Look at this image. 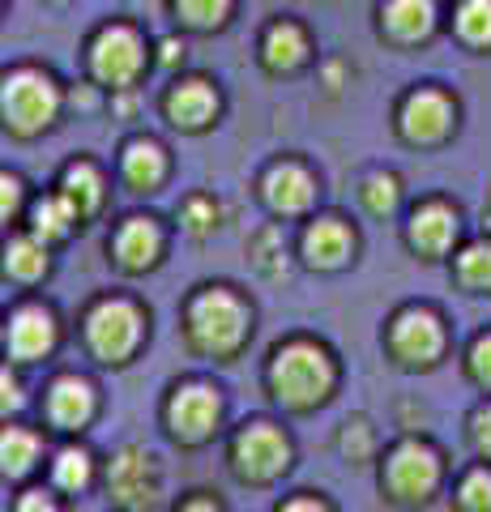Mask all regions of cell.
I'll list each match as a JSON object with an SVG mask.
<instances>
[{"instance_id": "obj_1", "label": "cell", "mask_w": 491, "mask_h": 512, "mask_svg": "<svg viewBox=\"0 0 491 512\" xmlns=\"http://www.w3.org/2000/svg\"><path fill=\"white\" fill-rule=\"evenodd\" d=\"M269 389L282 406L291 410H308L316 402H325L334 389V363L321 346L312 342H291L282 346L274 363H269Z\"/></svg>"}, {"instance_id": "obj_2", "label": "cell", "mask_w": 491, "mask_h": 512, "mask_svg": "<svg viewBox=\"0 0 491 512\" xmlns=\"http://www.w3.org/2000/svg\"><path fill=\"white\" fill-rule=\"evenodd\" d=\"M248 312L231 291H205L188 308V342L205 355H231L244 342Z\"/></svg>"}, {"instance_id": "obj_3", "label": "cell", "mask_w": 491, "mask_h": 512, "mask_svg": "<svg viewBox=\"0 0 491 512\" xmlns=\"http://www.w3.org/2000/svg\"><path fill=\"white\" fill-rule=\"evenodd\" d=\"M440 483V457L436 448L419 440H406L385 461V491L393 504H427Z\"/></svg>"}, {"instance_id": "obj_4", "label": "cell", "mask_w": 491, "mask_h": 512, "mask_svg": "<svg viewBox=\"0 0 491 512\" xmlns=\"http://www.w3.org/2000/svg\"><path fill=\"white\" fill-rule=\"evenodd\" d=\"M231 466L244 483H269L291 466V444L274 423H248L231 440Z\"/></svg>"}, {"instance_id": "obj_5", "label": "cell", "mask_w": 491, "mask_h": 512, "mask_svg": "<svg viewBox=\"0 0 491 512\" xmlns=\"http://www.w3.org/2000/svg\"><path fill=\"white\" fill-rule=\"evenodd\" d=\"M86 342L103 363H124L141 342V312L124 299H103L86 316Z\"/></svg>"}, {"instance_id": "obj_6", "label": "cell", "mask_w": 491, "mask_h": 512, "mask_svg": "<svg viewBox=\"0 0 491 512\" xmlns=\"http://www.w3.org/2000/svg\"><path fill=\"white\" fill-rule=\"evenodd\" d=\"M60 94L43 73H13L5 82V120L13 133H39V128L56 116Z\"/></svg>"}, {"instance_id": "obj_7", "label": "cell", "mask_w": 491, "mask_h": 512, "mask_svg": "<svg viewBox=\"0 0 491 512\" xmlns=\"http://www.w3.org/2000/svg\"><path fill=\"white\" fill-rule=\"evenodd\" d=\"M107 491L112 500L129 512H146L158 500V474H154V457L146 448H120L107 466Z\"/></svg>"}, {"instance_id": "obj_8", "label": "cell", "mask_w": 491, "mask_h": 512, "mask_svg": "<svg viewBox=\"0 0 491 512\" xmlns=\"http://www.w3.org/2000/svg\"><path fill=\"white\" fill-rule=\"evenodd\" d=\"M218 414H223V402H218L214 389H205V384H188L171 397L167 406V423H171V436L180 444H201L214 436L218 427Z\"/></svg>"}, {"instance_id": "obj_9", "label": "cell", "mask_w": 491, "mask_h": 512, "mask_svg": "<svg viewBox=\"0 0 491 512\" xmlns=\"http://www.w3.org/2000/svg\"><path fill=\"white\" fill-rule=\"evenodd\" d=\"M389 346H393V355H398L402 363H410V367H427V363H436L440 346H445V333H440V320H436L432 312L406 308L398 320H393Z\"/></svg>"}, {"instance_id": "obj_10", "label": "cell", "mask_w": 491, "mask_h": 512, "mask_svg": "<svg viewBox=\"0 0 491 512\" xmlns=\"http://www.w3.org/2000/svg\"><path fill=\"white\" fill-rule=\"evenodd\" d=\"M90 64H94V73H99V82H112V86L133 82L137 69H141L137 35L129 26H107L90 47Z\"/></svg>"}, {"instance_id": "obj_11", "label": "cell", "mask_w": 491, "mask_h": 512, "mask_svg": "<svg viewBox=\"0 0 491 512\" xmlns=\"http://www.w3.org/2000/svg\"><path fill=\"white\" fill-rule=\"evenodd\" d=\"M449 120H453V107L445 94H436V90L410 94L402 107V133L410 141H440L449 133Z\"/></svg>"}, {"instance_id": "obj_12", "label": "cell", "mask_w": 491, "mask_h": 512, "mask_svg": "<svg viewBox=\"0 0 491 512\" xmlns=\"http://www.w3.org/2000/svg\"><path fill=\"white\" fill-rule=\"evenodd\" d=\"M56 346V320L47 308H18L9 316V350L18 359H43Z\"/></svg>"}, {"instance_id": "obj_13", "label": "cell", "mask_w": 491, "mask_h": 512, "mask_svg": "<svg viewBox=\"0 0 491 512\" xmlns=\"http://www.w3.org/2000/svg\"><path fill=\"white\" fill-rule=\"evenodd\" d=\"M94 414V389L77 376H60L47 393V419H52L60 431H77L86 427V419Z\"/></svg>"}, {"instance_id": "obj_14", "label": "cell", "mask_w": 491, "mask_h": 512, "mask_svg": "<svg viewBox=\"0 0 491 512\" xmlns=\"http://www.w3.org/2000/svg\"><path fill=\"white\" fill-rule=\"evenodd\" d=\"M265 201L274 205L278 214H299V210H308V201H312V180H308V171L304 167H295V163H282L265 175Z\"/></svg>"}, {"instance_id": "obj_15", "label": "cell", "mask_w": 491, "mask_h": 512, "mask_svg": "<svg viewBox=\"0 0 491 512\" xmlns=\"http://www.w3.org/2000/svg\"><path fill=\"white\" fill-rule=\"evenodd\" d=\"M158 252H163V235L150 218H129L116 235V256L124 269H146L158 261Z\"/></svg>"}, {"instance_id": "obj_16", "label": "cell", "mask_w": 491, "mask_h": 512, "mask_svg": "<svg viewBox=\"0 0 491 512\" xmlns=\"http://www.w3.org/2000/svg\"><path fill=\"white\" fill-rule=\"evenodd\" d=\"M453 231H457V218L449 205H423V210H415V218H410V244H415L419 252L427 256H440L449 244H453Z\"/></svg>"}, {"instance_id": "obj_17", "label": "cell", "mask_w": 491, "mask_h": 512, "mask_svg": "<svg viewBox=\"0 0 491 512\" xmlns=\"http://www.w3.org/2000/svg\"><path fill=\"white\" fill-rule=\"evenodd\" d=\"M346 252H351V231H346L338 218L316 222V227L304 235V256H308L316 269H334V265H342V261H346Z\"/></svg>"}, {"instance_id": "obj_18", "label": "cell", "mask_w": 491, "mask_h": 512, "mask_svg": "<svg viewBox=\"0 0 491 512\" xmlns=\"http://www.w3.org/2000/svg\"><path fill=\"white\" fill-rule=\"evenodd\" d=\"M214 107H218V99H214V90L205 82H184V86L171 90V99H167L171 120L184 124V128H201L205 120L214 116Z\"/></svg>"}, {"instance_id": "obj_19", "label": "cell", "mask_w": 491, "mask_h": 512, "mask_svg": "<svg viewBox=\"0 0 491 512\" xmlns=\"http://www.w3.org/2000/svg\"><path fill=\"white\" fill-rule=\"evenodd\" d=\"M308 56V43H304V30L291 26V22H278L274 30L265 35V64L269 69H295V64H304Z\"/></svg>"}, {"instance_id": "obj_20", "label": "cell", "mask_w": 491, "mask_h": 512, "mask_svg": "<svg viewBox=\"0 0 491 512\" xmlns=\"http://www.w3.org/2000/svg\"><path fill=\"white\" fill-rule=\"evenodd\" d=\"M385 26L398 39H423L432 30V0H389Z\"/></svg>"}, {"instance_id": "obj_21", "label": "cell", "mask_w": 491, "mask_h": 512, "mask_svg": "<svg viewBox=\"0 0 491 512\" xmlns=\"http://www.w3.org/2000/svg\"><path fill=\"white\" fill-rule=\"evenodd\" d=\"M60 197L73 205L77 218L94 214V210H99V201H103V180H99V171L86 167V163L69 167V171H65V192H60Z\"/></svg>"}, {"instance_id": "obj_22", "label": "cell", "mask_w": 491, "mask_h": 512, "mask_svg": "<svg viewBox=\"0 0 491 512\" xmlns=\"http://www.w3.org/2000/svg\"><path fill=\"white\" fill-rule=\"evenodd\" d=\"M124 175H129L133 188H154L163 180V150H158L154 141H133V146L124 150Z\"/></svg>"}, {"instance_id": "obj_23", "label": "cell", "mask_w": 491, "mask_h": 512, "mask_svg": "<svg viewBox=\"0 0 491 512\" xmlns=\"http://www.w3.org/2000/svg\"><path fill=\"white\" fill-rule=\"evenodd\" d=\"M52 483H56L60 491H69V495L86 491V483H90V453H86V448H65V453L56 457Z\"/></svg>"}, {"instance_id": "obj_24", "label": "cell", "mask_w": 491, "mask_h": 512, "mask_svg": "<svg viewBox=\"0 0 491 512\" xmlns=\"http://www.w3.org/2000/svg\"><path fill=\"white\" fill-rule=\"evenodd\" d=\"M30 218H35V235L39 239H60L69 231V222H77V210L65 197H47V201L35 205V214Z\"/></svg>"}, {"instance_id": "obj_25", "label": "cell", "mask_w": 491, "mask_h": 512, "mask_svg": "<svg viewBox=\"0 0 491 512\" xmlns=\"http://www.w3.org/2000/svg\"><path fill=\"white\" fill-rule=\"evenodd\" d=\"M5 474L9 478H22L30 466H35V457H39V440L30 436V431H22V427H9L5 431Z\"/></svg>"}, {"instance_id": "obj_26", "label": "cell", "mask_w": 491, "mask_h": 512, "mask_svg": "<svg viewBox=\"0 0 491 512\" xmlns=\"http://www.w3.org/2000/svg\"><path fill=\"white\" fill-rule=\"evenodd\" d=\"M5 269H9L13 278L30 282V278H39L43 269H47V252L35 244V239H13L9 252H5Z\"/></svg>"}, {"instance_id": "obj_27", "label": "cell", "mask_w": 491, "mask_h": 512, "mask_svg": "<svg viewBox=\"0 0 491 512\" xmlns=\"http://www.w3.org/2000/svg\"><path fill=\"white\" fill-rule=\"evenodd\" d=\"M457 30L466 43H491V0H462L457 9Z\"/></svg>"}, {"instance_id": "obj_28", "label": "cell", "mask_w": 491, "mask_h": 512, "mask_svg": "<svg viewBox=\"0 0 491 512\" xmlns=\"http://www.w3.org/2000/svg\"><path fill=\"white\" fill-rule=\"evenodd\" d=\"M457 278L474 291H491V244H470L457 256Z\"/></svg>"}, {"instance_id": "obj_29", "label": "cell", "mask_w": 491, "mask_h": 512, "mask_svg": "<svg viewBox=\"0 0 491 512\" xmlns=\"http://www.w3.org/2000/svg\"><path fill=\"white\" fill-rule=\"evenodd\" d=\"M457 508L462 512H491V470H470L457 483Z\"/></svg>"}, {"instance_id": "obj_30", "label": "cell", "mask_w": 491, "mask_h": 512, "mask_svg": "<svg viewBox=\"0 0 491 512\" xmlns=\"http://www.w3.org/2000/svg\"><path fill=\"white\" fill-rule=\"evenodd\" d=\"M231 0H180V13L188 26H218L227 18Z\"/></svg>"}, {"instance_id": "obj_31", "label": "cell", "mask_w": 491, "mask_h": 512, "mask_svg": "<svg viewBox=\"0 0 491 512\" xmlns=\"http://www.w3.org/2000/svg\"><path fill=\"white\" fill-rule=\"evenodd\" d=\"M363 201H368L372 214H389L393 201H398V180L393 175H372L368 188H363Z\"/></svg>"}, {"instance_id": "obj_32", "label": "cell", "mask_w": 491, "mask_h": 512, "mask_svg": "<svg viewBox=\"0 0 491 512\" xmlns=\"http://www.w3.org/2000/svg\"><path fill=\"white\" fill-rule=\"evenodd\" d=\"M274 256H282V235L278 231H261L257 244H252V261H257L261 274H282V265H274Z\"/></svg>"}, {"instance_id": "obj_33", "label": "cell", "mask_w": 491, "mask_h": 512, "mask_svg": "<svg viewBox=\"0 0 491 512\" xmlns=\"http://www.w3.org/2000/svg\"><path fill=\"white\" fill-rule=\"evenodd\" d=\"M342 453L351 457V461H368L372 457V427L363 423V419L346 423V431H342Z\"/></svg>"}, {"instance_id": "obj_34", "label": "cell", "mask_w": 491, "mask_h": 512, "mask_svg": "<svg viewBox=\"0 0 491 512\" xmlns=\"http://www.w3.org/2000/svg\"><path fill=\"white\" fill-rule=\"evenodd\" d=\"M214 218H218V210H214L210 201H201V197L184 205V227L193 231V235H205V231H210V227H214Z\"/></svg>"}, {"instance_id": "obj_35", "label": "cell", "mask_w": 491, "mask_h": 512, "mask_svg": "<svg viewBox=\"0 0 491 512\" xmlns=\"http://www.w3.org/2000/svg\"><path fill=\"white\" fill-rule=\"evenodd\" d=\"M470 376L491 389V333L470 346Z\"/></svg>"}, {"instance_id": "obj_36", "label": "cell", "mask_w": 491, "mask_h": 512, "mask_svg": "<svg viewBox=\"0 0 491 512\" xmlns=\"http://www.w3.org/2000/svg\"><path fill=\"white\" fill-rule=\"evenodd\" d=\"M470 436H474V448H479L483 457H491V406L474 410V419H470Z\"/></svg>"}, {"instance_id": "obj_37", "label": "cell", "mask_w": 491, "mask_h": 512, "mask_svg": "<svg viewBox=\"0 0 491 512\" xmlns=\"http://www.w3.org/2000/svg\"><path fill=\"white\" fill-rule=\"evenodd\" d=\"M18 512H60L52 500H47L43 491H26L22 500H18Z\"/></svg>"}, {"instance_id": "obj_38", "label": "cell", "mask_w": 491, "mask_h": 512, "mask_svg": "<svg viewBox=\"0 0 491 512\" xmlns=\"http://www.w3.org/2000/svg\"><path fill=\"white\" fill-rule=\"evenodd\" d=\"M0 188H5V192H0V210H5V218L13 214V210H18V180H13V175H5V180H0Z\"/></svg>"}, {"instance_id": "obj_39", "label": "cell", "mask_w": 491, "mask_h": 512, "mask_svg": "<svg viewBox=\"0 0 491 512\" xmlns=\"http://www.w3.org/2000/svg\"><path fill=\"white\" fill-rule=\"evenodd\" d=\"M278 512H329L321 500H312V495H299V500H291V504H282Z\"/></svg>"}, {"instance_id": "obj_40", "label": "cell", "mask_w": 491, "mask_h": 512, "mask_svg": "<svg viewBox=\"0 0 491 512\" xmlns=\"http://www.w3.org/2000/svg\"><path fill=\"white\" fill-rule=\"evenodd\" d=\"M180 512H223V508H218L214 500H205V495H193V500L180 504Z\"/></svg>"}, {"instance_id": "obj_41", "label": "cell", "mask_w": 491, "mask_h": 512, "mask_svg": "<svg viewBox=\"0 0 491 512\" xmlns=\"http://www.w3.org/2000/svg\"><path fill=\"white\" fill-rule=\"evenodd\" d=\"M18 402H22V397H18V384H13V376L5 372V410H18Z\"/></svg>"}, {"instance_id": "obj_42", "label": "cell", "mask_w": 491, "mask_h": 512, "mask_svg": "<svg viewBox=\"0 0 491 512\" xmlns=\"http://www.w3.org/2000/svg\"><path fill=\"white\" fill-rule=\"evenodd\" d=\"M176 56H180V43H176V39H163V60L171 64V60H176Z\"/></svg>"}]
</instances>
